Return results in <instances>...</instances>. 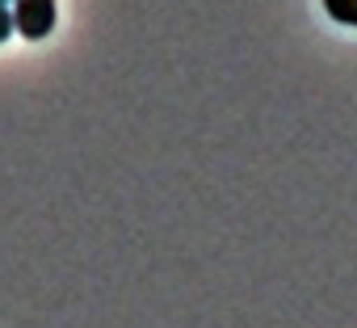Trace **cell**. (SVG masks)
<instances>
[{
    "mask_svg": "<svg viewBox=\"0 0 357 328\" xmlns=\"http://www.w3.org/2000/svg\"><path fill=\"white\" fill-rule=\"evenodd\" d=\"M0 5H9V0H0Z\"/></svg>",
    "mask_w": 357,
    "mask_h": 328,
    "instance_id": "4",
    "label": "cell"
},
{
    "mask_svg": "<svg viewBox=\"0 0 357 328\" xmlns=\"http://www.w3.org/2000/svg\"><path fill=\"white\" fill-rule=\"evenodd\" d=\"M324 9L344 26H357V0H324Z\"/></svg>",
    "mask_w": 357,
    "mask_h": 328,
    "instance_id": "2",
    "label": "cell"
},
{
    "mask_svg": "<svg viewBox=\"0 0 357 328\" xmlns=\"http://www.w3.org/2000/svg\"><path fill=\"white\" fill-rule=\"evenodd\" d=\"M9 13L22 38H47L55 30V0H13Z\"/></svg>",
    "mask_w": 357,
    "mask_h": 328,
    "instance_id": "1",
    "label": "cell"
},
{
    "mask_svg": "<svg viewBox=\"0 0 357 328\" xmlns=\"http://www.w3.org/2000/svg\"><path fill=\"white\" fill-rule=\"evenodd\" d=\"M9 34H13V13H9V5H0V43Z\"/></svg>",
    "mask_w": 357,
    "mask_h": 328,
    "instance_id": "3",
    "label": "cell"
}]
</instances>
